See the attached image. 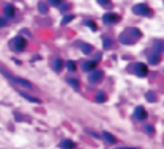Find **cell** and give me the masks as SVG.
<instances>
[{"label": "cell", "mask_w": 164, "mask_h": 149, "mask_svg": "<svg viewBox=\"0 0 164 149\" xmlns=\"http://www.w3.org/2000/svg\"><path fill=\"white\" fill-rule=\"evenodd\" d=\"M87 25H89V27H90L92 30H96V27L93 25V22H87Z\"/></svg>", "instance_id": "obj_24"}, {"label": "cell", "mask_w": 164, "mask_h": 149, "mask_svg": "<svg viewBox=\"0 0 164 149\" xmlns=\"http://www.w3.org/2000/svg\"><path fill=\"white\" fill-rule=\"evenodd\" d=\"M51 5H52V7H58V5H60V2H52Z\"/></svg>", "instance_id": "obj_26"}, {"label": "cell", "mask_w": 164, "mask_h": 149, "mask_svg": "<svg viewBox=\"0 0 164 149\" xmlns=\"http://www.w3.org/2000/svg\"><path fill=\"white\" fill-rule=\"evenodd\" d=\"M96 64H98V61H85L84 64H82V69L89 72V71H93L96 68Z\"/></svg>", "instance_id": "obj_9"}, {"label": "cell", "mask_w": 164, "mask_h": 149, "mask_svg": "<svg viewBox=\"0 0 164 149\" xmlns=\"http://www.w3.org/2000/svg\"><path fill=\"white\" fill-rule=\"evenodd\" d=\"M103 79V72L101 71H93V72H90V75H89V82L90 83H98Z\"/></svg>", "instance_id": "obj_5"}, {"label": "cell", "mask_w": 164, "mask_h": 149, "mask_svg": "<svg viewBox=\"0 0 164 149\" xmlns=\"http://www.w3.org/2000/svg\"><path fill=\"white\" fill-rule=\"evenodd\" d=\"M103 138H104L107 143H111V145H114V143H115V137H114V135H111V134H109V132H103Z\"/></svg>", "instance_id": "obj_11"}, {"label": "cell", "mask_w": 164, "mask_h": 149, "mask_svg": "<svg viewBox=\"0 0 164 149\" xmlns=\"http://www.w3.org/2000/svg\"><path fill=\"white\" fill-rule=\"evenodd\" d=\"M66 68H68L69 71H74V69H76V66H74L73 61H68V63H66Z\"/></svg>", "instance_id": "obj_20"}, {"label": "cell", "mask_w": 164, "mask_h": 149, "mask_svg": "<svg viewBox=\"0 0 164 149\" xmlns=\"http://www.w3.org/2000/svg\"><path fill=\"white\" fill-rule=\"evenodd\" d=\"M118 19L120 18H118L117 14H114V13H106L104 16H103V20H104L106 24H115Z\"/></svg>", "instance_id": "obj_6"}, {"label": "cell", "mask_w": 164, "mask_h": 149, "mask_svg": "<svg viewBox=\"0 0 164 149\" xmlns=\"http://www.w3.org/2000/svg\"><path fill=\"white\" fill-rule=\"evenodd\" d=\"M60 148L62 149H76V143L71 141V140H63L60 143Z\"/></svg>", "instance_id": "obj_8"}, {"label": "cell", "mask_w": 164, "mask_h": 149, "mask_svg": "<svg viewBox=\"0 0 164 149\" xmlns=\"http://www.w3.org/2000/svg\"><path fill=\"white\" fill-rule=\"evenodd\" d=\"M73 19H74L73 16H66V18H63V19H62V24H68V22H71Z\"/></svg>", "instance_id": "obj_17"}, {"label": "cell", "mask_w": 164, "mask_h": 149, "mask_svg": "<svg viewBox=\"0 0 164 149\" xmlns=\"http://www.w3.org/2000/svg\"><path fill=\"white\" fill-rule=\"evenodd\" d=\"M21 96H22L24 99H27L29 102H33V104H40V99H36V97H33V96H27L25 93H21Z\"/></svg>", "instance_id": "obj_13"}, {"label": "cell", "mask_w": 164, "mask_h": 149, "mask_svg": "<svg viewBox=\"0 0 164 149\" xmlns=\"http://www.w3.org/2000/svg\"><path fill=\"white\" fill-rule=\"evenodd\" d=\"M101 7H111V2H98Z\"/></svg>", "instance_id": "obj_23"}, {"label": "cell", "mask_w": 164, "mask_h": 149, "mask_svg": "<svg viewBox=\"0 0 164 149\" xmlns=\"http://www.w3.org/2000/svg\"><path fill=\"white\" fill-rule=\"evenodd\" d=\"M14 13H16V9L13 5H7L5 7V16H8V18H14Z\"/></svg>", "instance_id": "obj_10"}, {"label": "cell", "mask_w": 164, "mask_h": 149, "mask_svg": "<svg viewBox=\"0 0 164 149\" xmlns=\"http://www.w3.org/2000/svg\"><path fill=\"white\" fill-rule=\"evenodd\" d=\"M158 60H160V57H158V55H151L148 61H150V64H156V63H158Z\"/></svg>", "instance_id": "obj_15"}, {"label": "cell", "mask_w": 164, "mask_h": 149, "mask_svg": "<svg viewBox=\"0 0 164 149\" xmlns=\"http://www.w3.org/2000/svg\"><path fill=\"white\" fill-rule=\"evenodd\" d=\"M150 8L147 7L145 3H142V5H136L134 7V13L136 14H142V16H150Z\"/></svg>", "instance_id": "obj_3"}, {"label": "cell", "mask_w": 164, "mask_h": 149, "mask_svg": "<svg viewBox=\"0 0 164 149\" xmlns=\"http://www.w3.org/2000/svg\"><path fill=\"white\" fill-rule=\"evenodd\" d=\"M27 46V41L24 39L22 36H18V38H14V41H13V47L16 49L18 52H22L24 49Z\"/></svg>", "instance_id": "obj_1"}, {"label": "cell", "mask_w": 164, "mask_h": 149, "mask_svg": "<svg viewBox=\"0 0 164 149\" xmlns=\"http://www.w3.org/2000/svg\"><path fill=\"white\" fill-rule=\"evenodd\" d=\"M134 72H136V75H139V77H145L147 74H148V71H147L145 64L137 63V64H134Z\"/></svg>", "instance_id": "obj_4"}, {"label": "cell", "mask_w": 164, "mask_h": 149, "mask_svg": "<svg viewBox=\"0 0 164 149\" xmlns=\"http://www.w3.org/2000/svg\"><path fill=\"white\" fill-rule=\"evenodd\" d=\"M62 66H63V61L62 60H55V61H54V71H55V72H60V71H62Z\"/></svg>", "instance_id": "obj_12"}, {"label": "cell", "mask_w": 164, "mask_h": 149, "mask_svg": "<svg viewBox=\"0 0 164 149\" xmlns=\"http://www.w3.org/2000/svg\"><path fill=\"white\" fill-rule=\"evenodd\" d=\"M147 97H148V101H150V102L155 101V94H151V93H148V94H147Z\"/></svg>", "instance_id": "obj_22"}, {"label": "cell", "mask_w": 164, "mask_h": 149, "mask_svg": "<svg viewBox=\"0 0 164 149\" xmlns=\"http://www.w3.org/2000/svg\"><path fill=\"white\" fill-rule=\"evenodd\" d=\"M134 118L136 119H145L147 118V112L144 107H136L134 110Z\"/></svg>", "instance_id": "obj_7"}, {"label": "cell", "mask_w": 164, "mask_h": 149, "mask_svg": "<svg viewBox=\"0 0 164 149\" xmlns=\"http://www.w3.org/2000/svg\"><path fill=\"white\" fill-rule=\"evenodd\" d=\"M68 83L73 85V88H78V86H79V83H78V82H76L74 79H68Z\"/></svg>", "instance_id": "obj_19"}, {"label": "cell", "mask_w": 164, "mask_h": 149, "mask_svg": "<svg viewBox=\"0 0 164 149\" xmlns=\"http://www.w3.org/2000/svg\"><path fill=\"white\" fill-rule=\"evenodd\" d=\"M7 25V22H5V19H0V27H5Z\"/></svg>", "instance_id": "obj_25"}, {"label": "cell", "mask_w": 164, "mask_h": 149, "mask_svg": "<svg viewBox=\"0 0 164 149\" xmlns=\"http://www.w3.org/2000/svg\"><path fill=\"white\" fill-rule=\"evenodd\" d=\"M104 101H106L104 94H101V93H100V94H96V102H104Z\"/></svg>", "instance_id": "obj_16"}, {"label": "cell", "mask_w": 164, "mask_h": 149, "mask_svg": "<svg viewBox=\"0 0 164 149\" xmlns=\"http://www.w3.org/2000/svg\"><path fill=\"white\" fill-rule=\"evenodd\" d=\"M7 77H8V79L13 82V83L19 85V86H24V88H32V83H30V82H27V80H24V79H19V77H13V75H10V74H7Z\"/></svg>", "instance_id": "obj_2"}, {"label": "cell", "mask_w": 164, "mask_h": 149, "mask_svg": "<svg viewBox=\"0 0 164 149\" xmlns=\"http://www.w3.org/2000/svg\"><path fill=\"white\" fill-rule=\"evenodd\" d=\"M38 8L41 9V13H46V11H47V7H46V3H40V5H38Z\"/></svg>", "instance_id": "obj_18"}, {"label": "cell", "mask_w": 164, "mask_h": 149, "mask_svg": "<svg viewBox=\"0 0 164 149\" xmlns=\"http://www.w3.org/2000/svg\"><path fill=\"white\" fill-rule=\"evenodd\" d=\"M92 46H89V44H82V50H84V53H90L92 52Z\"/></svg>", "instance_id": "obj_14"}, {"label": "cell", "mask_w": 164, "mask_h": 149, "mask_svg": "<svg viewBox=\"0 0 164 149\" xmlns=\"http://www.w3.org/2000/svg\"><path fill=\"white\" fill-rule=\"evenodd\" d=\"M103 39H104V46H106V49H109V47H111V41H109L107 38H103Z\"/></svg>", "instance_id": "obj_21"}]
</instances>
